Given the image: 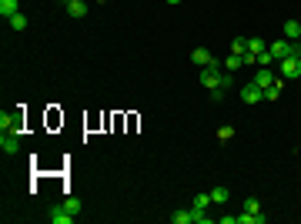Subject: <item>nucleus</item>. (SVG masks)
<instances>
[{"instance_id": "nucleus-1", "label": "nucleus", "mask_w": 301, "mask_h": 224, "mask_svg": "<svg viewBox=\"0 0 301 224\" xmlns=\"http://www.w3.org/2000/svg\"><path fill=\"white\" fill-rule=\"evenodd\" d=\"M201 84L208 90H214V87H221V60L214 57L208 67H201Z\"/></svg>"}, {"instance_id": "nucleus-2", "label": "nucleus", "mask_w": 301, "mask_h": 224, "mask_svg": "<svg viewBox=\"0 0 301 224\" xmlns=\"http://www.w3.org/2000/svg\"><path fill=\"white\" fill-rule=\"evenodd\" d=\"M47 221H50V224H74V221H77V214H70L64 204H54V208L47 211Z\"/></svg>"}, {"instance_id": "nucleus-3", "label": "nucleus", "mask_w": 301, "mask_h": 224, "mask_svg": "<svg viewBox=\"0 0 301 224\" xmlns=\"http://www.w3.org/2000/svg\"><path fill=\"white\" fill-rule=\"evenodd\" d=\"M278 64H281V77L285 80L301 77V57H285V60H278Z\"/></svg>"}, {"instance_id": "nucleus-4", "label": "nucleus", "mask_w": 301, "mask_h": 224, "mask_svg": "<svg viewBox=\"0 0 301 224\" xmlns=\"http://www.w3.org/2000/svg\"><path fill=\"white\" fill-rule=\"evenodd\" d=\"M241 101H245V104H261V101H265V90L258 87L255 80H248L245 87H241Z\"/></svg>"}, {"instance_id": "nucleus-5", "label": "nucleus", "mask_w": 301, "mask_h": 224, "mask_svg": "<svg viewBox=\"0 0 301 224\" xmlns=\"http://www.w3.org/2000/svg\"><path fill=\"white\" fill-rule=\"evenodd\" d=\"M0 131L3 134H20V114H0Z\"/></svg>"}, {"instance_id": "nucleus-6", "label": "nucleus", "mask_w": 301, "mask_h": 224, "mask_svg": "<svg viewBox=\"0 0 301 224\" xmlns=\"http://www.w3.org/2000/svg\"><path fill=\"white\" fill-rule=\"evenodd\" d=\"M288 50H291V40H285V37H281V40H275V44H268V54L275 57V60H285V57H288Z\"/></svg>"}, {"instance_id": "nucleus-7", "label": "nucleus", "mask_w": 301, "mask_h": 224, "mask_svg": "<svg viewBox=\"0 0 301 224\" xmlns=\"http://www.w3.org/2000/svg\"><path fill=\"white\" fill-rule=\"evenodd\" d=\"M251 80H255V84H258L261 90H268L271 84H275V70H271V67H258V74H255Z\"/></svg>"}, {"instance_id": "nucleus-8", "label": "nucleus", "mask_w": 301, "mask_h": 224, "mask_svg": "<svg viewBox=\"0 0 301 224\" xmlns=\"http://www.w3.org/2000/svg\"><path fill=\"white\" fill-rule=\"evenodd\" d=\"M0 147H3V154H17L20 151V134H0Z\"/></svg>"}, {"instance_id": "nucleus-9", "label": "nucleus", "mask_w": 301, "mask_h": 224, "mask_svg": "<svg viewBox=\"0 0 301 224\" xmlns=\"http://www.w3.org/2000/svg\"><path fill=\"white\" fill-rule=\"evenodd\" d=\"M191 60H194L198 67H208V64L214 60V54L208 50V47H194V50H191Z\"/></svg>"}, {"instance_id": "nucleus-10", "label": "nucleus", "mask_w": 301, "mask_h": 224, "mask_svg": "<svg viewBox=\"0 0 301 224\" xmlns=\"http://www.w3.org/2000/svg\"><path fill=\"white\" fill-rule=\"evenodd\" d=\"M60 3L67 7L70 17H87V3H84V0H60Z\"/></svg>"}, {"instance_id": "nucleus-11", "label": "nucleus", "mask_w": 301, "mask_h": 224, "mask_svg": "<svg viewBox=\"0 0 301 224\" xmlns=\"http://www.w3.org/2000/svg\"><path fill=\"white\" fill-rule=\"evenodd\" d=\"M281 30H285V40H301V20H285Z\"/></svg>"}, {"instance_id": "nucleus-12", "label": "nucleus", "mask_w": 301, "mask_h": 224, "mask_svg": "<svg viewBox=\"0 0 301 224\" xmlns=\"http://www.w3.org/2000/svg\"><path fill=\"white\" fill-rule=\"evenodd\" d=\"M13 13H20V3H17V0H0V17L10 20Z\"/></svg>"}, {"instance_id": "nucleus-13", "label": "nucleus", "mask_w": 301, "mask_h": 224, "mask_svg": "<svg viewBox=\"0 0 301 224\" xmlns=\"http://www.w3.org/2000/svg\"><path fill=\"white\" fill-rule=\"evenodd\" d=\"M265 50H268V44L261 37H248V54H255V60H258V54H265Z\"/></svg>"}, {"instance_id": "nucleus-14", "label": "nucleus", "mask_w": 301, "mask_h": 224, "mask_svg": "<svg viewBox=\"0 0 301 224\" xmlns=\"http://www.w3.org/2000/svg\"><path fill=\"white\" fill-rule=\"evenodd\" d=\"M238 67H245V57H241V54H228V60H224V70H228V74H234Z\"/></svg>"}, {"instance_id": "nucleus-15", "label": "nucleus", "mask_w": 301, "mask_h": 224, "mask_svg": "<svg viewBox=\"0 0 301 224\" xmlns=\"http://www.w3.org/2000/svg\"><path fill=\"white\" fill-rule=\"evenodd\" d=\"M7 23H10V30H17V34H20V30H27V13H13Z\"/></svg>"}, {"instance_id": "nucleus-16", "label": "nucleus", "mask_w": 301, "mask_h": 224, "mask_svg": "<svg viewBox=\"0 0 301 224\" xmlns=\"http://www.w3.org/2000/svg\"><path fill=\"white\" fill-rule=\"evenodd\" d=\"M171 221L174 224H194V211H174L171 214Z\"/></svg>"}, {"instance_id": "nucleus-17", "label": "nucleus", "mask_w": 301, "mask_h": 224, "mask_svg": "<svg viewBox=\"0 0 301 224\" xmlns=\"http://www.w3.org/2000/svg\"><path fill=\"white\" fill-rule=\"evenodd\" d=\"M231 54H241V57L248 54V37H234L231 40Z\"/></svg>"}, {"instance_id": "nucleus-18", "label": "nucleus", "mask_w": 301, "mask_h": 224, "mask_svg": "<svg viewBox=\"0 0 301 224\" xmlns=\"http://www.w3.org/2000/svg\"><path fill=\"white\" fill-rule=\"evenodd\" d=\"M60 204H64V208H67V211H70V214H80V211H84V204H80L77 198H64V201H60Z\"/></svg>"}, {"instance_id": "nucleus-19", "label": "nucleus", "mask_w": 301, "mask_h": 224, "mask_svg": "<svg viewBox=\"0 0 301 224\" xmlns=\"http://www.w3.org/2000/svg\"><path fill=\"white\" fill-rule=\"evenodd\" d=\"M234 134H238V131H234L231 124H224V127H218V141H231Z\"/></svg>"}, {"instance_id": "nucleus-20", "label": "nucleus", "mask_w": 301, "mask_h": 224, "mask_svg": "<svg viewBox=\"0 0 301 224\" xmlns=\"http://www.w3.org/2000/svg\"><path fill=\"white\" fill-rule=\"evenodd\" d=\"M211 201L214 204H224V201H228V188H214L211 191Z\"/></svg>"}, {"instance_id": "nucleus-21", "label": "nucleus", "mask_w": 301, "mask_h": 224, "mask_svg": "<svg viewBox=\"0 0 301 224\" xmlns=\"http://www.w3.org/2000/svg\"><path fill=\"white\" fill-rule=\"evenodd\" d=\"M245 211L248 214H261V201H258V198H248V201H245Z\"/></svg>"}, {"instance_id": "nucleus-22", "label": "nucleus", "mask_w": 301, "mask_h": 224, "mask_svg": "<svg viewBox=\"0 0 301 224\" xmlns=\"http://www.w3.org/2000/svg\"><path fill=\"white\" fill-rule=\"evenodd\" d=\"M208 204H214L211 194H198V198H194V208H201V211H208Z\"/></svg>"}, {"instance_id": "nucleus-23", "label": "nucleus", "mask_w": 301, "mask_h": 224, "mask_svg": "<svg viewBox=\"0 0 301 224\" xmlns=\"http://www.w3.org/2000/svg\"><path fill=\"white\" fill-rule=\"evenodd\" d=\"M271 64H275V57L268 54V50L265 54H258V67H271Z\"/></svg>"}, {"instance_id": "nucleus-24", "label": "nucleus", "mask_w": 301, "mask_h": 224, "mask_svg": "<svg viewBox=\"0 0 301 224\" xmlns=\"http://www.w3.org/2000/svg\"><path fill=\"white\" fill-rule=\"evenodd\" d=\"M231 84H234V74H228V70H224V74H221V90H228Z\"/></svg>"}, {"instance_id": "nucleus-25", "label": "nucleus", "mask_w": 301, "mask_h": 224, "mask_svg": "<svg viewBox=\"0 0 301 224\" xmlns=\"http://www.w3.org/2000/svg\"><path fill=\"white\" fill-rule=\"evenodd\" d=\"M221 224H238V214H221Z\"/></svg>"}, {"instance_id": "nucleus-26", "label": "nucleus", "mask_w": 301, "mask_h": 224, "mask_svg": "<svg viewBox=\"0 0 301 224\" xmlns=\"http://www.w3.org/2000/svg\"><path fill=\"white\" fill-rule=\"evenodd\" d=\"M167 3H181V0H167Z\"/></svg>"}, {"instance_id": "nucleus-27", "label": "nucleus", "mask_w": 301, "mask_h": 224, "mask_svg": "<svg viewBox=\"0 0 301 224\" xmlns=\"http://www.w3.org/2000/svg\"><path fill=\"white\" fill-rule=\"evenodd\" d=\"M100 3H107V0H100Z\"/></svg>"}]
</instances>
